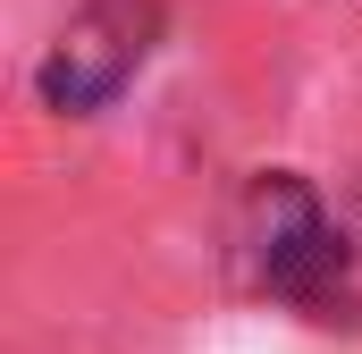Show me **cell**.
<instances>
[{"label": "cell", "mask_w": 362, "mask_h": 354, "mask_svg": "<svg viewBox=\"0 0 362 354\" xmlns=\"http://www.w3.org/2000/svg\"><path fill=\"white\" fill-rule=\"evenodd\" d=\"M245 262H253V287L320 312L337 270H346V236L329 228V211H320V194L303 177L278 169L245 194Z\"/></svg>", "instance_id": "cell-1"}, {"label": "cell", "mask_w": 362, "mask_h": 354, "mask_svg": "<svg viewBox=\"0 0 362 354\" xmlns=\"http://www.w3.org/2000/svg\"><path fill=\"white\" fill-rule=\"evenodd\" d=\"M152 34H160V0H85V8L59 25L51 59H42V101L68 110V118L118 101L127 76L144 68Z\"/></svg>", "instance_id": "cell-2"}]
</instances>
